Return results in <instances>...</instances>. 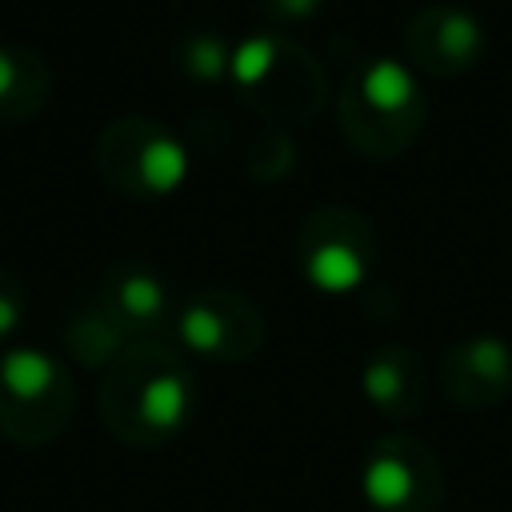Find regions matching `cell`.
<instances>
[{
  "label": "cell",
  "mask_w": 512,
  "mask_h": 512,
  "mask_svg": "<svg viewBox=\"0 0 512 512\" xmlns=\"http://www.w3.org/2000/svg\"><path fill=\"white\" fill-rule=\"evenodd\" d=\"M96 408L112 440L128 448L168 444L196 412L192 368L164 340H132L100 372Z\"/></svg>",
  "instance_id": "1"
},
{
  "label": "cell",
  "mask_w": 512,
  "mask_h": 512,
  "mask_svg": "<svg viewBox=\"0 0 512 512\" xmlns=\"http://www.w3.org/2000/svg\"><path fill=\"white\" fill-rule=\"evenodd\" d=\"M336 120L356 152L392 160L412 148L424 128V88L404 60L376 56L352 64L336 100Z\"/></svg>",
  "instance_id": "2"
},
{
  "label": "cell",
  "mask_w": 512,
  "mask_h": 512,
  "mask_svg": "<svg viewBox=\"0 0 512 512\" xmlns=\"http://www.w3.org/2000/svg\"><path fill=\"white\" fill-rule=\"evenodd\" d=\"M228 76L240 100L276 128L308 124L328 100V76L320 60L284 32H260L240 40L232 48Z\"/></svg>",
  "instance_id": "3"
},
{
  "label": "cell",
  "mask_w": 512,
  "mask_h": 512,
  "mask_svg": "<svg viewBox=\"0 0 512 512\" xmlns=\"http://www.w3.org/2000/svg\"><path fill=\"white\" fill-rule=\"evenodd\" d=\"M76 412V384L60 356L20 344L0 352V436L20 448L52 444Z\"/></svg>",
  "instance_id": "4"
},
{
  "label": "cell",
  "mask_w": 512,
  "mask_h": 512,
  "mask_svg": "<svg viewBox=\"0 0 512 512\" xmlns=\"http://www.w3.org/2000/svg\"><path fill=\"white\" fill-rule=\"evenodd\" d=\"M96 172L120 196L156 200L184 184L188 152L160 120L120 116L96 136Z\"/></svg>",
  "instance_id": "5"
},
{
  "label": "cell",
  "mask_w": 512,
  "mask_h": 512,
  "mask_svg": "<svg viewBox=\"0 0 512 512\" xmlns=\"http://www.w3.org/2000/svg\"><path fill=\"white\" fill-rule=\"evenodd\" d=\"M296 264L316 292L344 296L360 288L376 264V228L356 208H316L296 232Z\"/></svg>",
  "instance_id": "6"
},
{
  "label": "cell",
  "mask_w": 512,
  "mask_h": 512,
  "mask_svg": "<svg viewBox=\"0 0 512 512\" xmlns=\"http://www.w3.org/2000/svg\"><path fill=\"white\" fill-rule=\"evenodd\" d=\"M360 496L368 512H444L448 480L424 440L384 432L360 464Z\"/></svg>",
  "instance_id": "7"
},
{
  "label": "cell",
  "mask_w": 512,
  "mask_h": 512,
  "mask_svg": "<svg viewBox=\"0 0 512 512\" xmlns=\"http://www.w3.org/2000/svg\"><path fill=\"white\" fill-rule=\"evenodd\" d=\"M176 340L212 364H240L264 344V312L236 288H200L176 312Z\"/></svg>",
  "instance_id": "8"
},
{
  "label": "cell",
  "mask_w": 512,
  "mask_h": 512,
  "mask_svg": "<svg viewBox=\"0 0 512 512\" xmlns=\"http://www.w3.org/2000/svg\"><path fill=\"white\" fill-rule=\"evenodd\" d=\"M484 56V24L460 4L432 0L404 24V64L428 76H460Z\"/></svg>",
  "instance_id": "9"
},
{
  "label": "cell",
  "mask_w": 512,
  "mask_h": 512,
  "mask_svg": "<svg viewBox=\"0 0 512 512\" xmlns=\"http://www.w3.org/2000/svg\"><path fill=\"white\" fill-rule=\"evenodd\" d=\"M440 388L456 408H492L512 392V344L496 332L456 340L440 360Z\"/></svg>",
  "instance_id": "10"
},
{
  "label": "cell",
  "mask_w": 512,
  "mask_h": 512,
  "mask_svg": "<svg viewBox=\"0 0 512 512\" xmlns=\"http://www.w3.org/2000/svg\"><path fill=\"white\" fill-rule=\"evenodd\" d=\"M104 312L124 328L128 340H160L168 324V284L144 260H116L96 288Z\"/></svg>",
  "instance_id": "11"
},
{
  "label": "cell",
  "mask_w": 512,
  "mask_h": 512,
  "mask_svg": "<svg viewBox=\"0 0 512 512\" xmlns=\"http://www.w3.org/2000/svg\"><path fill=\"white\" fill-rule=\"evenodd\" d=\"M360 392L372 404V412H380L384 420H392V424L412 420L424 408V396H428L420 356L404 344L376 348L360 368Z\"/></svg>",
  "instance_id": "12"
},
{
  "label": "cell",
  "mask_w": 512,
  "mask_h": 512,
  "mask_svg": "<svg viewBox=\"0 0 512 512\" xmlns=\"http://www.w3.org/2000/svg\"><path fill=\"white\" fill-rule=\"evenodd\" d=\"M52 92V72L44 56L28 44H0V124L32 120Z\"/></svg>",
  "instance_id": "13"
},
{
  "label": "cell",
  "mask_w": 512,
  "mask_h": 512,
  "mask_svg": "<svg viewBox=\"0 0 512 512\" xmlns=\"http://www.w3.org/2000/svg\"><path fill=\"white\" fill-rule=\"evenodd\" d=\"M60 340H64V352L72 356V364L92 368V372H104V368L132 344V340L124 336V328L104 312V304H100L96 296L84 300V304H76V308L68 312Z\"/></svg>",
  "instance_id": "14"
},
{
  "label": "cell",
  "mask_w": 512,
  "mask_h": 512,
  "mask_svg": "<svg viewBox=\"0 0 512 512\" xmlns=\"http://www.w3.org/2000/svg\"><path fill=\"white\" fill-rule=\"evenodd\" d=\"M184 76L200 80V84H212V80H224L228 68H232V48L224 36L216 32H188L180 40V52H176Z\"/></svg>",
  "instance_id": "15"
},
{
  "label": "cell",
  "mask_w": 512,
  "mask_h": 512,
  "mask_svg": "<svg viewBox=\"0 0 512 512\" xmlns=\"http://www.w3.org/2000/svg\"><path fill=\"white\" fill-rule=\"evenodd\" d=\"M296 164V144L288 136V128H264L256 140H252V152H248V172L256 180H280L284 172H292Z\"/></svg>",
  "instance_id": "16"
},
{
  "label": "cell",
  "mask_w": 512,
  "mask_h": 512,
  "mask_svg": "<svg viewBox=\"0 0 512 512\" xmlns=\"http://www.w3.org/2000/svg\"><path fill=\"white\" fill-rule=\"evenodd\" d=\"M24 304H28V296H24V280H20L8 264H0V340H8V336L20 328V320H24Z\"/></svg>",
  "instance_id": "17"
},
{
  "label": "cell",
  "mask_w": 512,
  "mask_h": 512,
  "mask_svg": "<svg viewBox=\"0 0 512 512\" xmlns=\"http://www.w3.org/2000/svg\"><path fill=\"white\" fill-rule=\"evenodd\" d=\"M324 8V0H260V12L276 24H300L308 16H316Z\"/></svg>",
  "instance_id": "18"
}]
</instances>
